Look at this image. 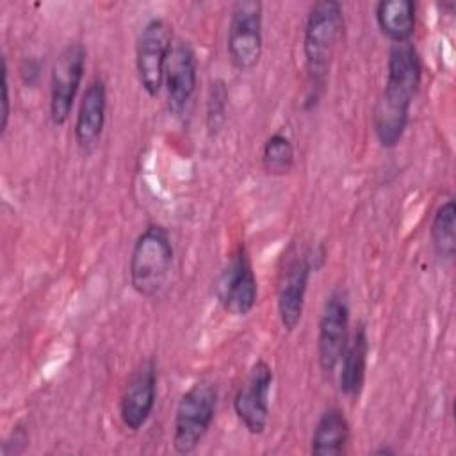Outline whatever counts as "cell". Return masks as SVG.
<instances>
[{"instance_id": "obj_1", "label": "cell", "mask_w": 456, "mask_h": 456, "mask_svg": "<svg viewBox=\"0 0 456 456\" xmlns=\"http://www.w3.org/2000/svg\"><path fill=\"white\" fill-rule=\"evenodd\" d=\"M420 80L422 61L413 43L392 45L387 59V80L370 114L376 139L383 148H394L403 139Z\"/></svg>"}, {"instance_id": "obj_17", "label": "cell", "mask_w": 456, "mask_h": 456, "mask_svg": "<svg viewBox=\"0 0 456 456\" xmlns=\"http://www.w3.org/2000/svg\"><path fill=\"white\" fill-rule=\"evenodd\" d=\"M381 34L392 45L410 43L417 25V4L411 0H381L374 9Z\"/></svg>"}, {"instance_id": "obj_9", "label": "cell", "mask_w": 456, "mask_h": 456, "mask_svg": "<svg viewBox=\"0 0 456 456\" xmlns=\"http://www.w3.org/2000/svg\"><path fill=\"white\" fill-rule=\"evenodd\" d=\"M349 297L344 289H335L326 297L317 331V360L324 376L337 370L338 360L349 338Z\"/></svg>"}, {"instance_id": "obj_8", "label": "cell", "mask_w": 456, "mask_h": 456, "mask_svg": "<svg viewBox=\"0 0 456 456\" xmlns=\"http://www.w3.org/2000/svg\"><path fill=\"white\" fill-rule=\"evenodd\" d=\"M87 50L82 43L66 45L55 57L50 71V119L61 126L69 119L77 93L86 71Z\"/></svg>"}, {"instance_id": "obj_4", "label": "cell", "mask_w": 456, "mask_h": 456, "mask_svg": "<svg viewBox=\"0 0 456 456\" xmlns=\"http://www.w3.org/2000/svg\"><path fill=\"white\" fill-rule=\"evenodd\" d=\"M219 401L217 385L210 379L192 383L178 399L173 419V449L178 454H191L208 433Z\"/></svg>"}, {"instance_id": "obj_19", "label": "cell", "mask_w": 456, "mask_h": 456, "mask_svg": "<svg viewBox=\"0 0 456 456\" xmlns=\"http://www.w3.org/2000/svg\"><path fill=\"white\" fill-rule=\"evenodd\" d=\"M262 167L271 176H285L294 169L296 151L289 135L283 132H274L269 135L262 146Z\"/></svg>"}, {"instance_id": "obj_10", "label": "cell", "mask_w": 456, "mask_h": 456, "mask_svg": "<svg viewBox=\"0 0 456 456\" xmlns=\"http://www.w3.org/2000/svg\"><path fill=\"white\" fill-rule=\"evenodd\" d=\"M273 379L271 365L265 360H256L233 395V411L251 435H262L267 428Z\"/></svg>"}, {"instance_id": "obj_7", "label": "cell", "mask_w": 456, "mask_h": 456, "mask_svg": "<svg viewBox=\"0 0 456 456\" xmlns=\"http://www.w3.org/2000/svg\"><path fill=\"white\" fill-rule=\"evenodd\" d=\"M258 296V283L246 246L240 242L216 280V297L221 308L233 315H248Z\"/></svg>"}, {"instance_id": "obj_3", "label": "cell", "mask_w": 456, "mask_h": 456, "mask_svg": "<svg viewBox=\"0 0 456 456\" xmlns=\"http://www.w3.org/2000/svg\"><path fill=\"white\" fill-rule=\"evenodd\" d=\"M175 248L169 232L162 224H148L135 239L128 274L132 289L142 297H159L171 278Z\"/></svg>"}, {"instance_id": "obj_20", "label": "cell", "mask_w": 456, "mask_h": 456, "mask_svg": "<svg viewBox=\"0 0 456 456\" xmlns=\"http://www.w3.org/2000/svg\"><path fill=\"white\" fill-rule=\"evenodd\" d=\"M226 105H228V89L223 80H214L208 87L207 96V126L208 132H217L226 118Z\"/></svg>"}, {"instance_id": "obj_6", "label": "cell", "mask_w": 456, "mask_h": 456, "mask_svg": "<svg viewBox=\"0 0 456 456\" xmlns=\"http://www.w3.org/2000/svg\"><path fill=\"white\" fill-rule=\"evenodd\" d=\"M171 25L164 18H151L144 23L135 43V71L141 87L155 98L164 87L166 62L173 46Z\"/></svg>"}, {"instance_id": "obj_13", "label": "cell", "mask_w": 456, "mask_h": 456, "mask_svg": "<svg viewBox=\"0 0 456 456\" xmlns=\"http://www.w3.org/2000/svg\"><path fill=\"white\" fill-rule=\"evenodd\" d=\"M310 274L312 262L306 255L292 258L281 274L276 296V310L280 322L287 331H294L301 322Z\"/></svg>"}, {"instance_id": "obj_16", "label": "cell", "mask_w": 456, "mask_h": 456, "mask_svg": "<svg viewBox=\"0 0 456 456\" xmlns=\"http://www.w3.org/2000/svg\"><path fill=\"white\" fill-rule=\"evenodd\" d=\"M351 438V426L342 408H326L312 435L310 452L315 456H340L347 451Z\"/></svg>"}, {"instance_id": "obj_21", "label": "cell", "mask_w": 456, "mask_h": 456, "mask_svg": "<svg viewBox=\"0 0 456 456\" xmlns=\"http://www.w3.org/2000/svg\"><path fill=\"white\" fill-rule=\"evenodd\" d=\"M2 121H0V132L4 134L9 123V114H11V98H9V73H7V61L5 57L2 59Z\"/></svg>"}, {"instance_id": "obj_14", "label": "cell", "mask_w": 456, "mask_h": 456, "mask_svg": "<svg viewBox=\"0 0 456 456\" xmlns=\"http://www.w3.org/2000/svg\"><path fill=\"white\" fill-rule=\"evenodd\" d=\"M107 118V86L102 77H94L86 86L77 118L73 125V137L80 151L89 153L100 142Z\"/></svg>"}, {"instance_id": "obj_11", "label": "cell", "mask_w": 456, "mask_h": 456, "mask_svg": "<svg viewBox=\"0 0 456 456\" xmlns=\"http://www.w3.org/2000/svg\"><path fill=\"white\" fill-rule=\"evenodd\" d=\"M198 86V61L189 41L175 39L164 71L167 109L180 118L187 110Z\"/></svg>"}, {"instance_id": "obj_18", "label": "cell", "mask_w": 456, "mask_h": 456, "mask_svg": "<svg viewBox=\"0 0 456 456\" xmlns=\"http://www.w3.org/2000/svg\"><path fill=\"white\" fill-rule=\"evenodd\" d=\"M429 239L435 255L442 262H452L456 255V205L452 198L435 208L429 223Z\"/></svg>"}, {"instance_id": "obj_15", "label": "cell", "mask_w": 456, "mask_h": 456, "mask_svg": "<svg viewBox=\"0 0 456 456\" xmlns=\"http://www.w3.org/2000/svg\"><path fill=\"white\" fill-rule=\"evenodd\" d=\"M367 356H369V337L363 322L349 333L347 344L338 360V388L349 399H358L367 374Z\"/></svg>"}, {"instance_id": "obj_12", "label": "cell", "mask_w": 456, "mask_h": 456, "mask_svg": "<svg viewBox=\"0 0 456 456\" xmlns=\"http://www.w3.org/2000/svg\"><path fill=\"white\" fill-rule=\"evenodd\" d=\"M157 401V367L151 358L130 374L119 397V419L128 431H139L150 420Z\"/></svg>"}, {"instance_id": "obj_22", "label": "cell", "mask_w": 456, "mask_h": 456, "mask_svg": "<svg viewBox=\"0 0 456 456\" xmlns=\"http://www.w3.org/2000/svg\"><path fill=\"white\" fill-rule=\"evenodd\" d=\"M374 454H394V449H388V447H379L374 451Z\"/></svg>"}, {"instance_id": "obj_2", "label": "cell", "mask_w": 456, "mask_h": 456, "mask_svg": "<svg viewBox=\"0 0 456 456\" xmlns=\"http://www.w3.org/2000/svg\"><path fill=\"white\" fill-rule=\"evenodd\" d=\"M344 34V9L337 0L315 2L305 20L303 55L310 86L315 91L324 87L328 69Z\"/></svg>"}, {"instance_id": "obj_5", "label": "cell", "mask_w": 456, "mask_h": 456, "mask_svg": "<svg viewBox=\"0 0 456 456\" xmlns=\"http://www.w3.org/2000/svg\"><path fill=\"white\" fill-rule=\"evenodd\" d=\"M264 50V5L258 0H239L232 4L226 52L239 71L253 69Z\"/></svg>"}]
</instances>
